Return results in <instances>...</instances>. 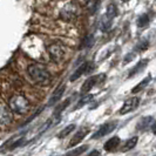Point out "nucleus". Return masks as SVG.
<instances>
[{
	"mask_svg": "<svg viewBox=\"0 0 156 156\" xmlns=\"http://www.w3.org/2000/svg\"><path fill=\"white\" fill-rule=\"evenodd\" d=\"M137 142H139V136H133V137H130L129 140H127L125 142V144H123V147L121 148V151H129V150H132V149L135 148V146L137 144Z\"/></svg>",
	"mask_w": 156,
	"mask_h": 156,
	"instance_id": "13",
	"label": "nucleus"
},
{
	"mask_svg": "<svg viewBox=\"0 0 156 156\" xmlns=\"http://www.w3.org/2000/svg\"><path fill=\"white\" fill-rule=\"evenodd\" d=\"M154 119L151 116H146V117H142L140 121L137 122V130H144L146 128H148L150 122H153Z\"/></svg>",
	"mask_w": 156,
	"mask_h": 156,
	"instance_id": "16",
	"label": "nucleus"
},
{
	"mask_svg": "<svg viewBox=\"0 0 156 156\" xmlns=\"http://www.w3.org/2000/svg\"><path fill=\"white\" fill-rule=\"evenodd\" d=\"M48 53H49V56L52 60L61 61L63 59V55H65V49L60 45H52L48 48Z\"/></svg>",
	"mask_w": 156,
	"mask_h": 156,
	"instance_id": "8",
	"label": "nucleus"
},
{
	"mask_svg": "<svg viewBox=\"0 0 156 156\" xmlns=\"http://www.w3.org/2000/svg\"><path fill=\"white\" fill-rule=\"evenodd\" d=\"M27 73L35 83L46 85L51 81V74L47 68L41 63H33L27 68Z\"/></svg>",
	"mask_w": 156,
	"mask_h": 156,
	"instance_id": "1",
	"label": "nucleus"
},
{
	"mask_svg": "<svg viewBox=\"0 0 156 156\" xmlns=\"http://www.w3.org/2000/svg\"><path fill=\"white\" fill-rule=\"evenodd\" d=\"M65 89H66V86H65L63 83H61V85L54 90V93L52 94V96H51V99H49V101H48V106H53L54 103H56V102L59 101V100L62 98L63 93H65Z\"/></svg>",
	"mask_w": 156,
	"mask_h": 156,
	"instance_id": "10",
	"label": "nucleus"
},
{
	"mask_svg": "<svg viewBox=\"0 0 156 156\" xmlns=\"http://www.w3.org/2000/svg\"><path fill=\"white\" fill-rule=\"evenodd\" d=\"M120 143H121L120 137L119 136H113L110 140H108L105 143V147L103 148H105L106 151H114V150H116L119 148Z\"/></svg>",
	"mask_w": 156,
	"mask_h": 156,
	"instance_id": "11",
	"label": "nucleus"
},
{
	"mask_svg": "<svg viewBox=\"0 0 156 156\" xmlns=\"http://www.w3.org/2000/svg\"><path fill=\"white\" fill-rule=\"evenodd\" d=\"M94 69V65L92 62H83L81 66H79L76 70L70 75V81L73 82V81H76L79 78H81L83 74H88V73H90V70Z\"/></svg>",
	"mask_w": 156,
	"mask_h": 156,
	"instance_id": "7",
	"label": "nucleus"
},
{
	"mask_svg": "<svg viewBox=\"0 0 156 156\" xmlns=\"http://www.w3.org/2000/svg\"><path fill=\"white\" fill-rule=\"evenodd\" d=\"M8 107H9L11 112L16 113L19 115H23L30 110L31 105H30V101L25 96H23V95H14V96H12L9 99Z\"/></svg>",
	"mask_w": 156,
	"mask_h": 156,
	"instance_id": "2",
	"label": "nucleus"
},
{
	"mask_svg": "<svg viewBox=\"0 0 156 156\" xmlns=\"http://www.w3.org/2000/svg\"><path fill=\"white\" fill-rule=\"evenodd\" d=\"M88 156H100V153H99L98 150H92V153Z\"/></svg>",
	"mask_w": 156,
	"mask_h": 156,
	"instance_id": "25",
	"label": "nucleus"
},
{
	"mask_svg": "<svg viewBox=\"0 0 156 156\" xmlns=\"http://www.w3.org/2000/svg\"><path fill=\"white\" fill-rule=\"evenodd\" d=\"M75 16H76V9L70 4L67 5L61 12V18L65 19V20H72L73 18H75Z\"/></svg>",
	"mask_w": 156,
	"mask_h": 156,
	"instance_id": "12",
	"label": "nucleus"
},
{
	"mask_svg": "<svg viewBox=\"0 0 156 156\" xmlns=\"http://www.w3.org/2000/svg\"><path fill=\"white\" fill-rule=\"evenodd\" d=\"M7 156H11V155H7Z\"/></svg>",
	"mask_w": 156,
	"mask_h": 156,
	"instance_id": "27",
	"label": "nucleus"
},
{
	"mask_svg": "<svg viewBox=\"0 0 156 156\" xmlns=\"http://www.w3.org/2000/svg\"><path fill=\"white\" fill-rule=\"evenodd\" d=\"M148 62H149V60H147V59H144V60H141L140 62L137 63L135 67H134L133 69L129 72V74H128V78H133L134 75H136L137 73H140L141 70L143 69L147 65H148Z\"/></svg>",
	"mask_w": 156,
	"mask_h": 156,
	"instance_id": "14",
	"label": "nucleus"
},
{
	"mask_svg": "<svg viewBox=\"0 0 156 156\" xmlns=\"http://www.w3.org/2000/svg\"><path fill=\"white\" fill-rule=\"evenodd\" d=\"M13 121V114L5 102H0V123L8 126Z\"/></svg>",
	"mask_w": 156,
	"mask_h": 156,
	"instance_id": "6",
	"label": "nucleus"
},
{
	"mask_svg": "<svg viewBox=\"0 0 156 156\" xmlns=\"http://www.w3.org/2000/svg\"><path fill=\"white\" fill-rule=\"evenodd\" d=\"M149 16L147 13H144V14H142V16H139V19H137V26L139 27H144V26H147L149 23Z\"/></svg>",
	"mask_w": 156,
	"mask_h": 156,
	"instance_id": "22",
	"label": "nucleus"
},
{
	"mask_svg": "<svg viewBox=\"0 0 156 156\" xmlns=\"http://www.w3.org/2000/svg\"><path fill=\"white\" fill-rule=\"evenodd\" d=\"M116 127H117V121H110V122H107V123H103V125L93 134L92 139H93V140H99V139H101L103 136L110 134L112 132H114Z\"/></svg>",
	"mask_w": 156,
	"mask_h": 156,
	"instance_id": "3",
	"label": "nucleus"
},
{
	"mask_svg": "<svg viewBox=\"0 0 156 156\" xmlns=\"http://www.w3.org/2000/svg\"><path fill=\"white\" fill-rule=\"evenodd\" d=\"M116 14H117L116 6H115V5H113V4H110L109 6L107 7V12H106L105 16H106V18H108V19H110V20H113V19L116 16Z\"/></svg>",
	"mask_w": 156,
	"mask_h": 156,
	"instance_id": "20",
	"label": "nucleus"
},
{
	"mask_svg": "<svg viewBox=\"0 0 156 156\" xmlns=\"http://www.w3.org/2000/svg\"><path fill=\"white\" fill-rule=\"evenodd\" d=\"M70 103V99H67L66 101L63 102V103H61L60 106H58L56 108H55V110H54V114H53V117L54 119H60V115H61V113H62L63 110L66 109L67 107H68V105Z\"/></svg>",
	"mask_w": 156,
	"mask_h": 156,
	"instance_id": "17",
	"label": "nucleus"
},
{
	"mask_svg": "<svg viewBox=\"0 0 156 156\" xmlns=\"http://www.w3.org/2000/svg\"><path fill=\"white\" fill-rule=\"evenodd\" d=\"M151 81V76L149 75V76H147V78H144L142 81H141L139 85H136V86L134 87L133 89H132V93L133 94H136V93H139V92H141L144 87H147L149 85V82Z\"/></svg>",
	"mask_w": 156,
	"mask_h": 156,
	"instance_id": "15",
	"label": "nucleus"
},
{
	"mask_svg": "<svg viewBox=\"0 0 156 156\" xmlns=\"http://www.w3.org/2000/svg\"><path fill=\"white\" fill-rule=\"evenodd\" d=\"M74 129H75V125H74V123H73V125H68L67 127H65L60 133L58 134V137H59V139H63V137H66L67 135H69Z\"/></svg>",
	"mask_w": 156,
	"mask_h": 156,
	"instance_id": "21",
	"label": "nucleus"
},
{
	"mask_svg": "<svg viewBox=\"0 0 156 156\" xmlns=\"http://www.w3.org/2000/svg\"><path fill=\"white\" fill-rule=\"evenodd\" d=\"M105 79H106V74H98V75H93V76L88 78L85 81V83L82 85V87H81V93L82 94L88 93L93 87H95L98 83L102 82Z\"/></svg>",
	"mask_w": 156,
	"mask_h": 156,
	"instance_id": "4",
	"label": "nucleus"
},
{
	"mask_svg": "<svg viewBox=\"0 0 156 156\" xmlns=\"http://www.w3.org/2000/svg\"><path fill=\"white\" fill-rule=\"evenodd\" d=\"M94 37L93 35H87L85 40H83V42H82V47H86V48H90V47L94 45Z\"/></svg>",
	"mask_w": 156,
	"mask_h": 156,
	"instance_id": "23",
	"label": "nucleus"
},
{
	"mask_svg": "<svg viewBox=\"0 0 156 156\" xmlns=\"http://www.w3.org/2000/svg\"><path fill=\"white\" fill-rule=\"evenodd\" d=\"M87 150H88V146L85 144V146H81V147H79V148H75V149H73V150H70V151H68V153L66 154V156H80V155H82L85 151H87Z\"/></svg>",
	"mask_w": 156,
	"mask_h": 156,
	"instance_id": "19",
	"label": "nucleus"
},
{
	"mask_svg": "<svg viewBox=\"0 0 156 156\" xmlns=\"http://www.w3.org/2000/svg\"><path fill=\"white\" fill-rule=\"evenodd\" d=\"M139 105H140V98H137V96L129 98V99H127L123 102V105H122V107H121L119 113H120V115H126V114H128V113L136 109L139 107Z\"/></svg>",
	"mask_w": 156,
	"mask_h": 156,
	"instance_id": "5",
	"label": "nucleus"
},
{
	"mask_svg": "<svg viewBox=\"0 0 156 156\" xmlns=\"http://www.w3.org/2000/svg\"><path fill=\"white\" fill-rule=\"evenodd\" d=\"M94 95H92V94H88V95H85V96H82L81 99H80V101L76 103V106H75V108H74V110L76 109H80L81 107H83L85 105H87L88 102H90L92 100H93Z\"/></svg>",
	"mask_w": 156,
	"mask_h": 156,
	"instance_id": "18",
	"label": "nucleus"
},
{
	"mask_svg": "<svg viewBox=\"0 0 156 156\" xmlns=\"http://www.w3.org/2000/svg\"><path fill=\"white\" fill-rule=\"evenodd\" d=\"M88 133H89V129H88V128H82V129H80L79 132H76V133L74 134V136L72 137V140L69 141V143H68V148H72L73 146L79 144V143H80V142L88 135Z\"/></svg>",
	"mask_w": 156,
	"mask_h": 156,
	"instance_id": "9",
	"label": "nucleus"
},
{
	"mask_svg": "<svg viewBox=\"0 0 156 156\" xmlns=\"http://www.w3.org/2000/svg\"><path fill=\"white\" fill-rule=\"evenodd\" d=\"M122 1H123V2H128V1H129V0H122Z\"/></svg>",
	"mask_w": 156,
	"mask_h": 156,
	"instance_id": "26",
	"label": "nucleus"
},
{
	"mask_svg": "<svg viewBox=\"0 0 156 156\" xmlns=\"http://www.w3.org/2000/svg\"><path fill=\"white\" fill-rule=\"evenodd\" d=\"M148 46H149V42H148V41H142L140 45L137 46V48H139L140 51H146V49L148 48ZM139 49H137V51H139Z\"/></svg>",
	"mask_w": 156,
	"mask_h": 156,
	"instance_id": "24",
	"label": "nucleus"
}]
</instances>
